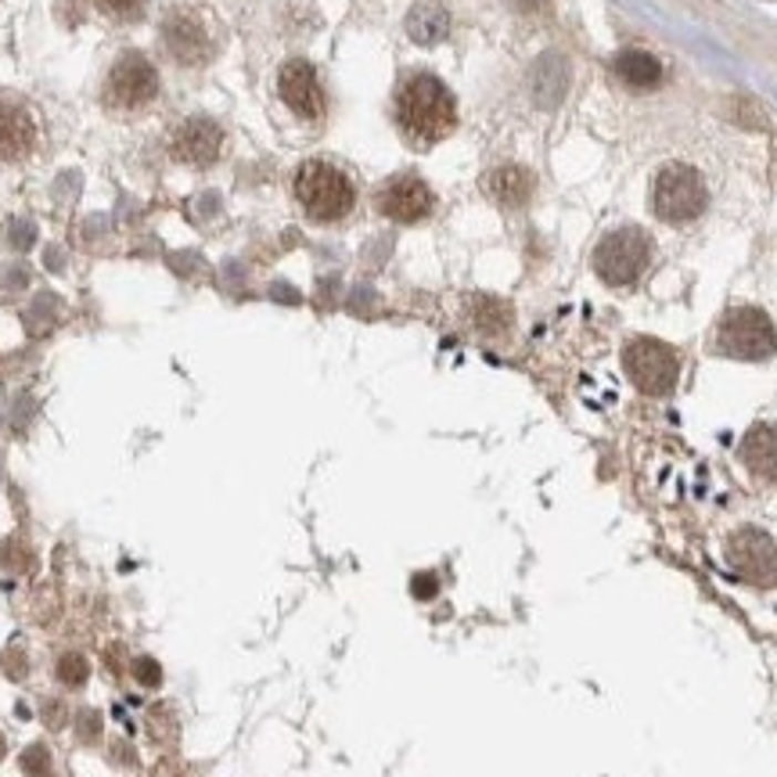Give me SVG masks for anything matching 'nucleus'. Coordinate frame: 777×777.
<instances>
[{"instance_id": "1", "label": "nucleus", "mask_w": 777, "mask_h": 777, "mask_svg": "<svg viewBox=\"0 0 777 777\" xmlns=\"http://www.w3.org/2000/svg\"><path fill=\"white\" fill-rule=\"evenodd\" d=\"M396 115H400L403 134L425 148V144H436L454 130L457 105H454V94L446 91L436 76L422 72V76H411L400 86Z\"/></svg>"}, {"instance_id": "2", "label": "nucleus", "mask_w": 777, "mask_h": 777, "mask_svg": "<svg viewBox=\"0 0 777 777\" xmlns=\"http://www.w3.org/2000/svg\"><path fill=\"white\" fill-rule=\"evenodd\" d=\"M296 198L299 206L307 209L310 220L317 224H335L342 216H350L353 209V184L342 169L328 166V163H302L296 173Z\"/></svg>"}, {"instance_id": "3", "label": "nucleus", "mask_w": 777, "mask_h": 777, "mask_svg": "<svg viewBox=\"0 0 777 777\" xmlns=\"http://www.w3.org/2000/svg\"><path fill=\"white\" fill-rule=\"evenodd\" d=\"M623 371L638 393L662 400L676 388V379H681V360H676L673 345L659 342L652 335H638L623 345Z\"/></svg>"}, {"instance_id": "4", "label": "nucleus", "mask_w": 777, "mask_h": 777, "mask_svg": "<svg viewBox=\"0 0 777 777\" xmlns=\"http://www.w3.org/2000/svg\"><path fill=\"white\" fill-rule=\"evenodd\" d=\"M713 350L734 360H767L777 350V331L770 317L756 307H734L719 317Z\"/></svg>"}, {"instance_id": "5", "label": "nucleus", "mask_w": 777, "mask_h": 777, "mask_svg": "<svg viewBox=\"0 0 777 777\" xmlns=\"http://www.w3.org/2000/svg\"><path fill=\"white\" fill-rule=\"evenodd\" d=\"M648 263H652V238L641 227H619L604 235L594 249V273L612 288L641 281Z\"/></svg>"}, {"instance_id": "6", "label": "nucleus", "mask_w": 777, "mask_h": 777, "mask_svg": "<svg viewBox=\"0 0 777 777\" xmlns=\"http://www.w3.org/2000/svg\"><path fill=\"white\" fill-rule=\"evenodd\" d=\"M705 201H709V191H705V180L695 166L670 163L659 169L652 206L666 224H691L695 216H702Z\"/></svg>"}, {"instance_id": "7", "label": "nucleus", "mask_w": 777, "mask_h": 777, "mask_svg": "<svg viewBox=\"0 0 777 777\" xmlns=\"http://www.w3.org/2000/svg\"><path fill=\"white\" fill-rule=\"evenodd\" d=\"M724 558L738 580L763 587V590L777 587V540L770 532L753 529V526L731 532Z\"/></svg>"}, {"instance_id": "8", "label": "nucleus", "mask_w": 777, "mask_h": 777, "mask_svg": "<svg viewBox=\"0 0 777 777\" xmlns=\"http://www.w3.org/2000/svg\"><path fill=\"white\" fill-rule=\"evenodd\" d=\"M155 94H158V72L144 54L130 51L112 65L105 80V105L130 112V108H144L148 101H155Z\"/></svg>"}, {"instance_id": "9", "label": "nucleus", "mask_w": 777, "mask_h": 777, "mask_svg": "<svg viewBox=\"0 0 777 777\" xmlns=\"http://www.w3.org/2000/svg\"><path fill=\"white\" fill-rule=\"evenodd\" d=\"M163 43L180 65H201L213 58V37L201 14L191 8H173L163 22Z\"/></svg>"}, {"instance_id": "10", "label": "nucleus", "mask_w": 777, "mask_h": 777, "mask_svg": "<svg viewBox=\"0 0 777 777\" xmlns=\"http://www.w3.org/2000/svg\"><path fill=\"white\" fill-rule=\"evenodd\" d=\"M379 209L396 224H417L432 213V191L422 177L403 173V177H393L379 187Z\"/></svg>"}, {"instance_id": "11", "label": "nucleus", "mask_w": 777, "mask_h": 777, "mask_svg": "<svg viewBox=\"0 0 777 777\" xmlns=\"http://www.w3.org/2000/svg\"><path fill=\"white\" fill-rule=\"evenodd\" d=\"M278 91L284 97V105L296 115H302V120H317L324 112V94L310 62H288L278 76Z\"/></svg>"}, {"instance_id": "12", "label": "nucleus", "mask_w": 777, "mask_h": 777, "mask_svg": "<svg viewBox=\"0 0 777 777\" xmlns=\"http://www.w3.org/2000/svg\"><path fill=\"white\" fill-rule=\"evenodd\" d=\"M224 148V130L213 120H187L173 137V155L187 166H213Z\"/></svg>"}, {"instance_id": "13", "label": "nucleus", "mask_w": 777, "mask_h": 777, "mask_svg": "<svg viewBox=\"0 0 777 777\" xmlns=\"http://www.w3.org/2000/svg\"><path fill=\"white\" fill-rule=\"evenodd\" d=\"M742 465L763 483H777V425L763 422L745 432V439L738 446Z\"/></svg>"}, {"instance_id": "14", "label": "nucleus", "mask_w": 777, "mask_h": 777, "mask_svg": "<svg viewBox=\"0 0 777 777\" xmlns=\"http://www.w3.org/2000/svg\"><path fill=\"white\" fill-rule=\"evenodd\" d=\"M37 144V123L22 105H0V158L19 163Z\"/></svg>"}, {"instance_id": "15", "label": "nucleus", "mask_w": 777, "mask_h": 777, "mask_svg": "<svg viewBox=\"0 0 777 777\" xmlns=\"http://www.w3.org/2000/svg\"><path fill=\"white\" fill-rule=\"evenodd\" d=\"M569 91V62L561 54H543L532 65V97L540 108H555Z\"/></svg>"}, {"instance_id": "16", "label": "nucleus", "mask_w": 777, "mask_h": 777, "mask_svg": "<svg viewBox=\"0 0 777 777\" xmlns=\"http://www.w3.org/2000/svg\"><path fill=\"white\" fill-rule=\"evenodd\" d=\"M486 195L500 201V206H526L529 195H532V173L522 169V166H497L486 173Z\"/></svg>"}, {"instance_id": "17", "label": "nucleus", "mask_w": 777, "mask_h": 777, "mask_svg": "<svg viewBox=\"0 0 777 777\" xmlns=\"http://www.w3.org/2000/svg\"><path fill=\"white\" fill-rule=\"evenodd\" d=\"M615 76L633 86V91H652V86L662 83V62L648 51L626 48L615 54Z\"/></svg>"}, {"instance_id": "18", "label": "nucleus", "mask_w": 777, "mask_h": 777, "mask_svg": "<svg viewBox=\"0 0 777 777\" xmlns=\"http://www.w3.org/2000/svg\"><path fill=\"white\" fill-rule=\"evenodd\" d=\"M450 33V14H446L436 0H422V4H414L411 14H407V37L414 43H422V48H432V43L446 40Z\"/></svg>"}, {"instance_id": "19", "label": "nucleus", "mask_w": 777, "mask_h": 777, "mask_svg": "<svg viewBox=\"0 0 777 777\" xmlns=\"http://www.w3.org/2000/svg\"><path fill=\"white\" fill-rule=\"evenodd\" d=\"M475 324H479L483 331H489V335H500V331H508L511 324V310L504 307L500 299H479L475 302Z\"/></svg>"}, {"instance_id": "20", "label": "nucleus", "mask_w": 777, "mask_h": 777, "mask_svg": "<svg viewBox=\"0 0 777 777\" xmlns=\"http://www.w3.org/2000/svg\"><path fill=\"white\" fill-rule=\"evenodd\" d=\"M54 673H58V681H62L65 687H83L86 676H91V666H86V659L80 652H69V655L58 659Z\"/></svg>"}, {"instance_id": "21", "label": "nucleus", "mask_w": 777, "mask_h": 777, "mask_svg": "<svg viewBox=\"0 0 777 777\" xmlns=\"http://www.w3.org/2000/svg\"><path fill=\"white\" fill-rule=\"evenodd\" d=\"M22 770L25 777H51V753L43 745H33L22 753Z\"/></svg>"}, {"instance_id": "22", "label": "nucleus", "mask_w": 777, "mask_h": 777, "mask_svg": "<svg viewBox=\"0 0 777 777\" xmlns=\"http://www.w3.org/2000/svg\"><path fill=\"white\" fill-rule=\"evenodd\" d=\"M94 4L105 11V14H112V19H137V14L144 11V0H94Z\"/></svg>"}, {"instance_id": "23", "label": "nucleus", "mask_w": 777, "mask_h": 777, "mask_svg": "<svg viewBox=\"0 0 777 777\" xmlns=\"http://www.w3.org/2000/svg\"><path fill=\"white\" fill-rule=\"evenodd\" d=\"M76 734H80L83 745H94L101 738V713L97 709H83L76 716Z\"/></svg>"}, {"instance_id": "24", "label": "nucleus", "mask_w": 777, "mask_h": 777, "mask_svg": "<svg viewBox=\"0 0 777 777\" xmlns=\"http://www.w3.org/2000/svg\"><path fill=\"white\" fill-rule=\"evenodd\" d=\"M4 566L11 572H22V569H33V555H29V547L22 540H8L4 547Z\"/></svg>"}, {"instance_id": "25", "label": "nucleus", "mask_w": 777, "mask_h": 777, "mask_svg": "<svg viewBox=\"0 0 777 777\" xmlns=\"http://www.w3.org/2000/svg\"><path fill=\"white\" fill-rule=\"evenodd\" d=\"M134 676H137L144 687H158V684H163V670H158V662L148 659V655L134 659Z\"/></svg>"}, {"instance_id": "26", "label": "nucleus", "mask_w": 777, "mask_h": 777, "mask_svg": "<svg viewBox=\"0 0 777 777\" xmlns=\"http://www.w3.org/2000/svg\"><path fill=\"white\" fill-rule=\"evenodd\" d=\"M411 590H414V598H432L439 590V583H436V572H417L414 576V583H411Z\"/></svg>"}, {"instance_id": "27", "label": "nucleus", "mask_w": 777, "mask_h": 777, "mask_svg": "<svg viewBox=\"0 0 777 777\" xmlns=\"http://www.w3.org/2000/svg\"><path fill=\"white\" fill-rule=\"evenodd\" d=\"M4 670H8V676H25V655L22 652H4Z\"/></svg>"}, {"instance_id": "28", "label": "nucleus", "mask_w": 777, "mask_h": 777, "mask_svg": "<svg viewBox=\"0 0 777 777\" xmlns=\"http://www.w3.org/2000/svg\"><path fill=\"white\" fill-rule=\"evenodd\" d=\"M43 719H48L51 727H62V724H65V705H62V702H48V709H43Z\"/></svg>"}, {"instance_id": "29", "label": "nucleus", "mask_w": 777, "mask_h": 777, "mask_svg": "<svg viewBox=\"0 0 777 777\" xmlns=\"http://www.w3.org/2000/svg\"><path fill=\"white\" fill-rule=\"evenodd\" d=\"M11 241H14V245H29V241H33V230H29V227L11 230Z\"/></svg>"}, {"instance_id": "30", "label": "nucleus", "mask_w": 777, "mask_h": 777, "mask_svg": "<svg viewBox=\"0 0 777 777\" xmlns=\"http://www.w3.org/2000/svg\"><path fill=\"white\" fill-rule=\"evenodd\" d=\"M511 4L518 8V11H537L543 0H511Z\"/></svg>"}, {"instance_id": "31", "label": "nucleus", "mask_w": 777, "mask_h": 777, "mask_svg": "<svg viewBox=\"0 0 777 777\" xmlns=\"http://www.w3.org/2000/svg\"><path fill=\"white\" fill-rule=\"evenodd\" d=\"M0 756H4V738H0Z\"/></svg>"}]
</instances>
